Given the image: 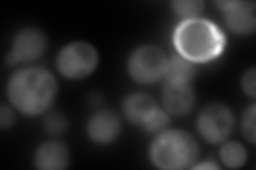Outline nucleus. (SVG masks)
Instances as JSON below:
<instances>
[{
	"label": "nucleus",
	"instance_id": "obj_17",
	"mask_svg": "<svg viewBox=\"0 0 256 170\" xmlns=\"http://www.w3.org/2000/svg\"><path fill=\"white\" fill-rule=\"evenodd\" d=\"M171 115L164 108L159 107L142 125L144 131L157 135L170 128Z\"/></svg>",
	"mask_w": 256,
	"mask_h": 170
},
{
	"label": "nucleus",
	"instance_id": "obj_1",
	"mask_svg": "<svg viewBox=\"0 0 256 170\" xmlns=\"http://www.w3.org/2000/svg\"><path fill=\"white\" fill-rule=\"evenodd\" d=\"M6 92L16 112L34 118L50 111L58 98L59 83L47 68L27 66L15 70L10 76Z\"/></svg>",
	"mask_w": 256,
	"mask_h": 170
},
{
	"label": "nucleus",
	"instance_id": "obj_18",
	"mask_svg": "<svg viewBox=\"0 0 256 170\" xmlns=\"http://www.w3.org/2000/svg\"><path fill=\"white\" fill-rule=\"evenodd\" d=\"M256 105L252 102L248 105L244 111L242 118H240V131L244 136V139L250 145L254 146L256 141Z\"/></svg>",
	"mask_w": 256,
	"mask_h": 170
},
{
	"label": "nucleus",
	"instance_id": "obj_8",
	"mask_svg": "<svg viewBox=\"0 0 256 170\" xmlns=\"http://www.w3.org/2000/svg\"><path fill=\"white\" fill-rule=\"evenodd\" d=\"M223 14L224 25L238 36L252 35L256 29V4L253 1L216 2Z\"/></svg>",
	"mask_w": 256,
	"mask_h": 170
},
{
	"label": "nucleus",
	"instance_id": "obj_6",
	"mask_svg": "<svg viewBox=\"0 0 256 170\" xmlns=\"http://www.w3.org/2000/svg\"><path fill=\"white\" fill-rule=\"evenodd\" d=\"M235 127L234 113L226 104L210 102L198 112L196 128L198 136L210 145H221L228 140Z\"/></svg>",
	"mask_w": 256,
	"mask_h": 170
},
{
	"label": "nucleus",
	"instance_id": "obj_13",
	"mask_svg": "<svg viewBox=\"0 0 256 170\" xmlns=\"http://www.w3.org/2000/svg\"><path fill=\"white\" fill-rule=\"evenodd\" d=\"M196 76V64L182 58L178 53L169 56V62H168L166 72L164 81L194 83Z\"/></svg>",
	"mask_w": 256,
	"mask_h": 170
},
{
	"label": "nucleus",
	"instance_id": "obj_10",
	"mask_svg": "<svg viewBox=\"0 0 256 170\" xmlns=\"http://www.w3.org/2000/svg\"><path fill=\"white\" fill-rule=\"evenodd\" d=\"M196 95L192 83L164 81L162 90V108L171 116L188 115L196 107Z\"/></svg>",
	"mask_w": 256,
	"mask_h": 170
},
{
	"label": "nucleus",
	"instance_id": "obj_14",
	"mask_svg": "<svg viewBox=\"0 0 256 170\" xmlns=\"http://www.w3.org/2000/svg\"><path fill=\"white\" fill-rule=\"evenodd\" d=\"M219 160L228 169H240L248 162V150L240 142L228 140L220 146Z\"/></svg>",
	"mask_w": 256,
	"mask_h": 170
},
{
	"label": "nucleus",
	"instance_id": "obj_3",
	"mask_svg": "<svg viewBox=\"0 0 256 170\" xmlns=\"http://www.w3.org/2000/svg\"><path fill=\"white\" fill-rule=\"evenodd\" d=\"M150 164L162 170L192 168L200 157L196 137L182 129H171L155 135L148 149Z\"/></svg>",
	"mask_w": 256,
	"mask_h": 170
},
{
	"label": "nucleus",
	"instance_id": "obj_5",
	"mask_svg": "<svg viewBox=\"0 0 256 170\" xmlns=\"http://www.w3.org/2000/svg\"><path fill=\"white\" fill-rule=\"evenodd\" d=\"M169 56L154 44H143L130 53L127 58V74L140 85H154L164 80Z\"/></svg>",
	"mask_w": 256,
	"mask_h": 170
},
{
	"label": "nucleus",
	"instance_id": "obj_20",
	"mask_svg": "<svg viewBox=\"0 0 256 170\" xmlns=\"http://www.w3.org/2000/svg\"><path fill=\"white\" fill-rule=\"evenodd\" d=\"M16 123V111L12 105L2 104L0 107V129L2 131L10 130Z\"/></svg>",
	"mask_w": 256,
	"mask_h": 170
},
{
	"label": "nucleus",
	"instance_id": "obj_9",
	"mask_svg": "<svg viewBox=\"0 0 256 170\" xmlns=\"http://www.w3.org/2000/svg\"><path fill=\"white\" fill-rule=\"evenodd\" d=\"M88 139L98 146L114 144L122 133V120L116 112L102 109L95 111L86 120Z\"/></svg>",
	"mask_w": 256,
	"mask_h": 170
},
{
	"label": "nucleus",
	"instance_id": "obj_12",
	"mask_svg": "<svg viewBox=\"0 0 256 170\" xmlns=\"http://www.w3.org/2000/svg\"><path fill=\"white\" fill-rule=\"evenodd\" d=\"M160 107L153 96L144 92L128 94L122 104L123 115L132 125H142Z\"/></svg>",
	"mask_w": 256,
	"mask_h": 170
},
{
	"label": "nucleus",
	"instance_id": "obj_11",
	"mask_svg": "<svg viewBox=\"0 0 256 170\" xmlns=\"http://www.w3.org/2000/svg\"><path fill=\"white\" fill-rule=\"evenodd\" d=\"M70 163L68 146L57 140L42 143L34 151V165L40 170H63Z\"/></svg>",
	"mask_w": 256,
	"mask_h": 170
},
{
	"label": "nucleus",
	"instance_id": "obj_21",
	"mask_svg": "<svg viewBox=\"0 0 256 170\" xmlns=\"http://www.w3.org/2000/svg\"><path fill=\"white\" fill-rule=\"evenodd\" d=\"M221 167L216 161L205 160L198 161L196 163L192 166L191 169H201V170H219Z\"/></svg>",
	"mask_w": 256,
	"mask_h": 170
},
{
	"label": "nucleus",
	"instance_id": "obj_2",
	"mask_svg": "<svg viewBox=\"0 0 256 170\" xmlns=\"http://www.w3.org/2000/svg\"><path fill=\"white\" fill-rule=\"evenodd\" d=\"M176 52L194 64H205L217 60L226 46L222 29L212 20L198 17L182 20L173 32Z\"/></svg>",
	"mask_w": 256,
	"mask_h": 170
},
{
	"label": "nucleus",
	"instance_id": "obj_19",
	"mask_svg": "<svg viewBox=\"0 0 256 170\" xmlns=\"http://www.w3.org/2000/svg\"><path fill=\"white\" fill-rule=\"evenodd\" d=\"M240 87L242 92L251 99H255L256 97V70L255 67H250L246 69L240 78Z\"/></svg>",
	"mask_w": 256,
	"mask_h": 170
},
{
	"label": "nucleus",
	"instance_id": "obj_15",
	"mask_svg": "<svg viewBox=\"0 0 256 170\" xmlns=\"http://www.w3.org/2000/svg\"><path fill=\"white\" fill-rule=\"evenodd\" d=\"M170 4L173 13L180 21L201 17L205 6L201 0H175Z\"/></svg>",
	"mask_w": 256,
	"mask_h": 170
},
{
	"label": "nucleus",
	"instance_id": "obj_16",
	"mask_svg": "<svg viewBox=\"0 0 256 170\" xmlns=\"http://www.w3.org/2000/svg\"><path fill=\"white\" fill-rule=\"evenodd\" d=\"M68 118L62 112L50 111L44 115L43 128L45 132L52 137L63 135L68 130Z\"/></svg>",
	"mask_w": 256,
	"mask_h": 170
},
{
	"label": "nucleus",
	"instance_id": "obj_7",
	"mask_svg": "<svg viewBox=\"0 0 256 170\" xmlns=\"http://www.w3.org/2000/svg\"><path fill=\"white\" fill-rule=\"evenodd\" d=\"M47 48L48 38L41 28L36 26L22 27L14 34L6 61L10 66L20 63H34L46 53Z\"/></svg>",
	"mask_w": 256,
	"mask_h": 170
},
{
	"label": "nucleus",
	"instance_id": "obj_4",
	"mask_svg": "<svg viewBox=\"0 0 256 170\" xmlns=\"http://www.w3.org/2000/svg\"><path fill=\"white\" fill-rule=\"evenodd\" d=\"M100 64L96 47L86 40H73L61 47L54 59L58 74L68 81H82L92 76Z\"/></svg>",
	"mask_w": 256,
	"mask_h": 170
}]
</instances>
